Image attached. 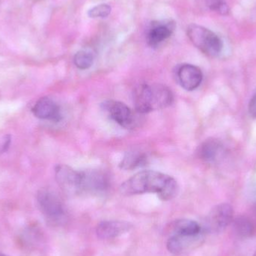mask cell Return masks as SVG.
Listing matches in <instances>:
<instances>
[{
    "label": "cell",
    "mask_w": 256,
    "mask_h": 256,
    "mask_svg": "<svg viewBox=\"0 0 256 256\" xmlns=\"http://www.w3.org/2000/svg\"><path fill=\"white\" fill-rule=\"evenodd\" d=\"M132 225L122 220L102 221L96 228L98 237L102 239H112L130 231Z\"/></svg>",
    "instance_id": "4fadbf2b"
},
{
    "label": "cell",
    "mask_w": 256,
    "mask_h": 256,
    "mask_svg": "<svg viewBox=\"0 0 256 256\" xmlns=\"http://www.w3.org/2000/svg\"><path fill=\"white\" fill-rule=\"evenodd\" d=\"M147 156L143 152L132 150L124 155L120 162V167L124 170H132L142 166L146 162Z\"/></svg>",
    "instance_id": "e0dca14e"
},
{
    "label": "cell",
    "mask_w": 256,
    "mask_h": 256,
    "mask_svg": "<svg viewBox=\"0 0 256 256\" xmlns=\"http://www.w3.org/2000/svg\"><path fill=\"white\" fill-rule=\"evenodd\" d=\"M111 13V7L106 3L98 4L88 10V16L91 18H104Z\"/></svg>",
    "instance_id": "ffe728a7"
},
{
    "label": "cell",
    "mask_w": 256,
    "mask_h": 256,
    "mask_svg": "<svg viewBox=\"0 0 256 256\" xmlns=\"http://www.w3.org/2000/svg\"><path fill=\"white\" fill-rule=\"evenodd\" d=\"M188 36L194 46L208 56L216 57L222 52L224 44L220 38L206 27L192 24L188 26Z\"/></svg>",
    "instance_id": "277c9868"
},
{
    "label": "cell",
    "mask_w": 256,
    "mask_h": 256,
    "mask_svg": "<svg viewBox=\"0 0 256 256\" xmlns=\"http://www.w3.org/2000/svg\"><path fill=\"white\" fill-rule=\"evenodd\" d=\"M36 118L42 120L58 122L62 120L60 106L52 99L48 97L42 98L37 100L32 109Z\"/></svg>",
    "instance_id": "8fae6325"
},
{
    "label": "cell",
    "mask_w": 256,
    "mask_h": 256,
    "mask_svg": "<svg viewBox=\"0 0 256 256\" xmlns=\"http://www.w3.org/2000/svg\"><path fill=\"white\" fill-rule=\"evenodd\" d=\"M172 24L159 22L152 25L147 34V42L150 46H156L171 36L172 34Z\"/></svg>",
    "instance_id": "2e32d148"
},
{
    "label": "cell",
    "mask_w": 256,
    "mask_h": 256,
    "mask_svg": "<svg viewBox=\"0 0 256 256\" xmlns=\"http://www.w3.org/2000/svg\"><path fill=\"white\" fill-rule=\"evenodd\" d=\"M234 220V210L228 203L214 206L206 220L204 230L212 234H219L226 230Z\"/></svg>",
    "instance_id": "5b68a950"
},
{
    "label": "cell",
    "mask_w": 256,
    "mask_h": 256,
    "mask_svg": "<svg viewBox=\"0 0 256 256\" xmlns=\"http://www.w3.org/2000/svg\"><path fill=\"white\" fill-rule=\"evenodd\" d=\"M233 230L242 238H252L256 237V203L245 213L234 218Z\"/></svg>",
    "instance_id": "9c48e42d"
},
{
    "label": "cell",
    "mask_w": 256,
    "mask_h": 256,
    "mask_svg": "<svg viewBox=\"0 0 256 256\" xmlns=\"http://www.w3.org/2000/svg\"><path fill=\"white\" fill-rule=\"evenodd\" d=\"M81 194H100L106 192L110 186L109 176L100 170L80 171Z\"/></svg>",
    "instance_id": "8992f818"
},
{
    "label": "cell",
    "mask_w": 256,
    "mask_h": 256,
    "mask_svg": "<svg viewBox=\"0 0 256 256\" xmlns=\"http://www.w3.org/2000/svg\"><path fill=\"white\" fill-rule=\"evenodd\" d=\"M176 179L164 173L154 170H144L126 180L120 186L122 195L156 194L162 201L172 200L178 192Z\"/></svg>",
    "instance_id": "6da1fadb"
},
{
    "label": "cell",
    "mask_w": 256,
    "mask_h": 256,
    "mask_svg": "<svg viewBox=\"0 0 256 256\" xmlns=\"http://www.w3.org/2000/svg\"><path fill=\"white\" fill-rule=\"evenodd\" d=\"M171 234H178L182 236L196 237L202 236L203 230L196 221L189 219H180L172 224Z\"/></svg>",
    "instance_id": "9a60e30c"
},
{
    "label": "cell",
    "mask_w": 256,
    "mask_h": 256,
    "mask_svg": "<svg viewBox=\"0 0 256 256\" xmlns=\"http://www.w3.org/2000/svg\"><path fill=\"white\" fill-rule=\"evenodd\" d=\"M37 201L39 209L51 225L61 226L66 222L67 212L56 194L43 188L38 192Z\"/></svg>",
    "instance_id": "3957f363"
},
{
    "label": "cell",
    "mask_w": 256,
    "mask_h": 256,
    "mask_svg": "<svg viewBox=\"0 0 256 256\" xmlns=\"http://www.w3.org/2000/svg\"><path fill=\"white\" fill-rule=\"evenodd\" d=\"M55 176L58 186L66 194L69 195L81 194L80 171H76L68 166L60 164L56 166Z\"/></svg>",
    "instance_id": "52a82bcc"
},
{
    "label": "cell",
    "mask_w": 256,
    "mask_h": 256,
    "mask_svg": "<svg viewBox=\"0 0 256 256\" xmlns=\"http://www.w3.org/2000/svg\"><path fill=\"white\" fill-rule=\"evenodd\" d=\"M0 256H8L4 255V254H0Z\"/></svg>",
    "instance_id": "603a6c76"
},
{
    "label": "cell",
    "mask_w": 256,
    "mask_h": 256,
    "mask_svg": "<svg viewBox=\"0 0 256 256\" xmlns=\"http://www.w3.org/2000/svg\"><path fill=\"white\" fill-rule=\"evenodd\" d=\"M202 238V236L196 237L171 234L167 240V250L171 254L179 255L198 245Z\"/></svg>",
    "instance_id": "5bb4252c"
},
{
    "label": "cell",
    "mask_w": 256,
    "mask_h": 256,
    "mask_svg": "<svg viewBox=\"0 0 256 256\" xmlns=\"http://www.w3.org/2000/svg\"><path fill=\"white\" fill-rule=\"evenodd\" d=\"M103 109L108 112L111 120L124 128L134 127L135 116L132 110L122 102L106 100L102 104Z\"/></svg>",
    "instance_id": "ba28073f"
},
{
    "label": "cell",
    "mask_w": 256,
    "mask_h": 256,
    "mask_svg": "<svg viewBox=\"0 0 256 256\" xmlns=\"http://www.w3.org/2000/svg\"><path fill=\"white\" fill-rule=\"evenodd\" d=\"M177 78L182 88L186 91H194L201 85L203 74L201 69L197 66L184 64L178 69Z\"/></svg>",
    "instance_id": "30bf717a"
},
{
    "label": "cell",
    "mask_w": 256,
    "mask_h": 256,
    "mask_svg": "<svg viewBox=\"0 0 256 256\" xmlns=\"http://www.w3.org/2000/svg\"><path fill=\"white\" fill-rule=\"evenodd\" d=\"M174 97L171 90L162 84H144L136 88L134 102L140 114H148L165 109L172 104Z\"/></svg>",
    "instance_id": "7a4b0ae2"
},
{
    "label": "cell",
    "mask_w": 256,
    "mask_h": 256,
    "mask_svg": "<svg viewBox=\"0 0 256 256\" xmlns=\"http://www.w3.org/2000/svg\"><path fill=\"white\" fill-rule=\"evenodd\" d=\"M74 62L78 68L86 70L90 68L94 62V55L88 50H80L75 54Z\"/></svg>",
    "instance_id": "ac0fdd59"
},
{
    "label": "cell",
    "mask_w": 256,
    "mask_h": 256,
    "mask_svg": "<svg viewBox=\"0 0 256 256\" xmlns=\"http://www.w3.org/2000/svg\"><path fill=\"white\" fill-rule=\"evenodd\" d=\"M254 198H255V203H256V186L255 188V189H254Z\"/></svg>",
    "instance_id": "7402d4cb"
},
{
    "label": "cell",
    "mask_w": 256,
    "mask_h": 256,
    "mask_svg": "<svg viewBox=\"0 0 256 256\" xmlns=\"http://www.w3.org/2000/svg\"><path fill=\"white\" fill-rule=\"evenodd\" d=\"M248 110H249L250 116L256 118V92L250 100L249 105H248Z\"/></svg>",
    "instance_id": "44dd1931"
},
{
    "label": "cell",
    "mask_w": 256,
    "mask_h": 256,
    "mask_svg": "<svg viewBox=\"0 0 256 256\" xmlns=\"http://www.w3.org/2000/svg\"><path fill=\"white\" fill-rule=\"evenodd\" d=\"M225 148L220 140L208 138L204 140L197 149V155L203 162L215 164L224 156Z\"/></svg>",
    "instance_id": "7c38bea8"
},
{
    "label": "cell",
    "mask_w": 256,
    "mask_h": 256,
    "mask_svg": "<svg viewBox=\"0 0 256 256\" xmlns=\"http://www.w3.org/2000/svg\"><path fill=\"white\" fill-rule=\"evenodd\" d=\"M254 256H256V252H255V254H254Z\"/></svg>",
    "instance_id": "cb8c5ba5"
},
{
    "label": "cell",
    "mask_w": 256,
    "mask_h": 256,
    "mask_svg": "<svg viewBox=\"0 0 256 256\" xmlns=\"http://www.w3.org/2000/svg\"><path fill=\"white\" fill-rule=\"evenodd\" d=\"M203 4L212 12L220 14L226 15L230 12L228 4L226 0H202Z\"/></svg>",
    "instance_id": "d6986e66"
}]
</instances>
